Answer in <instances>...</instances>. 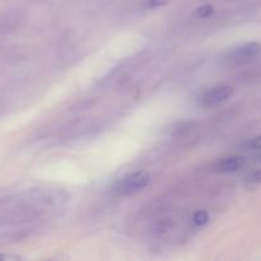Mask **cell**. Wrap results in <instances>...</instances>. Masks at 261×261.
Listing matches in <instances>:
<instances>
[{
    "label": "cell",
    "instance_id": "30bf717a",
    "mask_svg": "<svg viewBox=\"0 0 261 261\" xmlns=\"http://www.w3.org/2000/svg\"><path fill=\"white\" fill-rule=\"evenodd\" d=\"M170 0H148L147 7L150 8V9H155V8L165 7Z\"/></svg>",
    "mask_w": 261,
    "mask_h": 261
},
{
    "label": "cell",
    "instance_id": "5b68a950",
    "mask_svg": "<svg viewBox=\"0 0 261 261\" xmlns=\"http://www.w3.org/2000/svg\"><path fill=\"white\" fill-rule=\"evenodd\" d=\"M196 127H198V122L194 121V120H184V121H178L177 124L172 127V135L175 138L188 137V135L191 134Z\"/></svg>",
    "mask_w": 261,
    "mask_h": 261
},
{
    "label": "cell",
    "instance_id": "ba28073f",
    "mask_svg": "<svg viewBox=\"0 0 261 261\" xmlns=\"http://www.w3.org/2000/svg\"><path fill=\"white\" fill-rule=\"evenodd\" d=\"M213 13L214 8L211 4H204L195 10V15L198 18H201V19H208V18H211L213 15Z\"/></svg>",
    "mask_w": 261,
    "mask_h": 261
},
{
    "label": "cell",
    "instance_id": "8992f818",
    "mask_svg": "<svg viewBox=\"0 0 261 261\" xmlns=\"http://www.w3.org/2000/svg\"><path fill=\"white\" fill-rule=\"evenodd\" d=\"M173 228V219L171 218H161L158 221H155L152 224V228H150V233L155 237H161L163 234L168 233L171 229Z\"/></svg>",
    "mask_w": 261,
    "mask_h": 261
},
{
    "label": "cell",
    "instance_id": "8fae6325",
    "mask_svg": "<svg viewBox=\"0 0 261 261\" xmlns=\"http://www.w3.org/2000/svg\"><path fill=\"white\" fill-rule=\"evenodd\" d=\"M250 147L254 148V149H261V135L254 138V139L250 142Z\"/></svg>",
    "mask_w": 261,
    "mask_h": 261
},
{
    "label": "cell",
    "instance_id": "4fadbf2b",
    "mask_svg": "<svg viewBox=\"0 0 261 261\" xmlns=\"http://www.w3.org/2000/svg\"><path fill=\"white\" fill-rule=\"evenodd\" d=\"M257 161H259V162L261 163V153L259 154V157H257Z\"/></svg>",
    "mask_w": 261,
    "mask_h": 261
},
{
    "label": "cell",
    "instance_id": "7c38bea8",
    "mask_svg": "<svg viewBox=\"0 0 261 261\" xmlns=\"http://www.w3.org/2000/svg\"><path fill=\"white\" fill-rule=\"evenodd\" d=\"M7 259V256L5 255H0V260H5Z\"/></svg>",
    "mask_w": 261,
    "mask_h": 261
},
{
    "label": "cell",
    "instance_id": "277c9868",
    "mask_svg": "<svg viewBox=\"0 0 261 261\" xmlns=\"http://www.w3.org/2000/svg\"><path fill=\"white\" fill-rule=\"evenodd\" d=\"M245 160L240 155H231V157H224L222 160L217 161L214 165V170L217 172L228 173V172H236L240 168L244 167Z\"/></svg>",
    "mask_w": 261,
    "mask_h": 261
},
{
    "label": "cell",
    "instance_id": "6da1fadb",
    "mask_svg": "<svg viewBox=\"0 0 261 261\" xmlns=\"http://www.w3.org/2000/svg\"><path fill=\"white\" fill-rule=\"evenodd\" d=\"M149 181V173L145 171H137L116 181V184L112 186V193L117 196L134 195L147 188Z\"/></svg>",
    "mask_w": 261,
    "mask_h": 261
},
{
    "label": "cell",
    "instance_id": "7a4b0ae2",
    "mask_svg": "<svg viewBox=\"0 0 261 261\" xmlns=\"http://www.w3.org/2000/svg\"><path fill=\"white\" fill-rule=\"evenodd\" d=\"M232 93H233V88L229 86L214 87V88L209 89L208 92L204 93V96L200 99V103L204 107L217 106V105L227 101L232 96Z\"/></svg>",
    "mask_w": 261,
    "mask_h": 261
},
{
    "label": "cell",
    "instance_id": "9c48e42d",
    "mask_svg": "<svg viewBox=\"0 0 261 261\" xmlns=\"http://www.w3.org/2000/svg\"><path fill=\"white\" fill-rule=\"evenodd\" d=\"M193 222L195 226H205L209 222V213L205 211H198L193 217Z\"/></svg>",
    "mask_w": 261,
    "mask_h": 261
},
{
    "label": "cell",
    "instance_id": "3957f363",
    "mask_svg": "<svg viewBox=\"0 0 261 261\" xmlns=\"http://www.w3.org/2000/svg\"><path fill=\"white\" fill-rule=\"evenodd\" d=\"M260 51H261V43L247 42V43H244V45L239 46V47H236L234 50H232L231 54H229V59L236 61V63H242V61L255 56L257 53H260Z\"/></svg>",
    "mask_w": 261,
    "mask_h": 261
},
{
    "label": "cell",
    "instance_id": "52a82bcc",
    "mask_svg": "<svg viewBox=\"0 0 261 261\" xmlns=\"http://www.w3.org/2000/svg\"><path fill=\"white\" fill-rule=\"evenodd\" d=\"M245 185L250 189H254L256 188V186L261 185V168L255 170L254 172H251L247 176L246 181H245Z\"/></svg>",
    "mask_w": 261,
    "mask_h": 261
}]
</instances>
